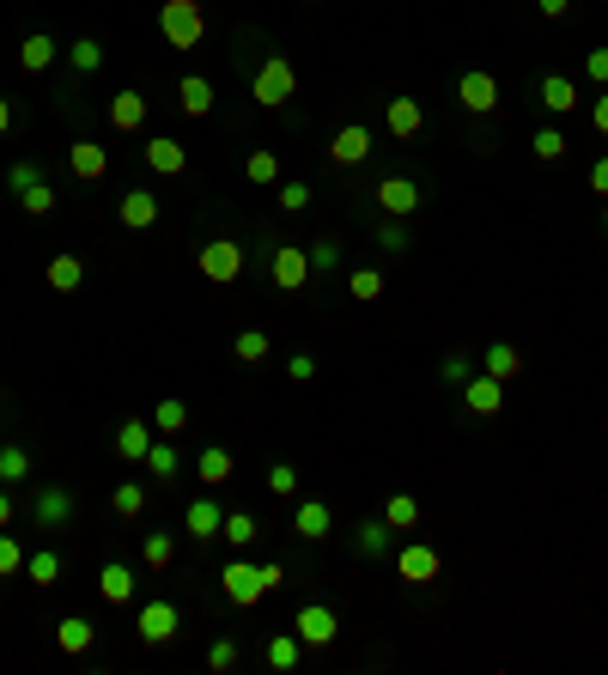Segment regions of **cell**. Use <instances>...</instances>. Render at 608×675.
I'll return each mask as SVG.
<instances>
[{
    "label": "cell",
    "instance_id": "6",
    "mask_svg": "<svg viewBox=\"0 0 608 675\" xmlns=\"http://www.w3.org/2000/svg\"><path fill=\"white\" fill-rule=\"evenodd\" d=\"M177 627H183V615H177V603H140V615H134V633H140V645H171L177 639Z\"/></svg>",
    "mask_w": 608,
    "mask_h": 675
},
{
    "label": "cell",
    "instance_id": "58",
    "mask_svg": "<svg viewBox=\"0 0 608 675\" xmlns=\"http://www.w3.org/2000/svg\"><path fill=\"white\" fill-rule=\"evenodd\" d=\"M590 195H608V159L590 165Z\"/></svg>",
    "mask_w": 608,
    "mask_h": 675
},
{
    "label": "cell",
    "instance_id": "43",
    "mask_svg": "<svg viewBox=\"0 0 608 675\" xmlns=\"http://www.w3.org/2000/svg\"><path fill=\"white\" fill-rule=\"evenodd\" d=\"M207 669H213V675H232V669H238V639L219 633V639L207 645Z\"/></svg>",
    "mask_w": 608,
    "mask_h": 675
},
{
    "label": "cell",
    "instance_id": "45",
    "mask_svg": "<svg viewBox=\"0 0 608 675\" xmlns=\"http://www.w3.org/2000/svg\"><path fill=\"white\" fill-rule=\"evenodd\" d=\"M37 183H43V165H37V159H13V165H7V189H13V195H25V189H37Z\"/></svg>",
    "mask_w": 608,
    "mask_h": 675
},
{
    "label": "cell",
    "instance_id": "63",
    "mask_svg": "<svg viewBox=\"0 0 608 675\" xmlns=\"http://www.w3.org/2000/svg\"><path fill=\"white\" fill-rule=\"evenodd\" d=\"M0 408H7V402H0Z\"/></svg>",
    "mask_w": 608,
    "mask_h": 675
},
{
    "label": "cell",
    "instance_id": "33",
    "mask_svg": "<svg viewBox=\"0 0 608 675\" xmlns=\"http://www.w3.org/2000/svg\"><path fill=\"white\" fill-rule=\"evenodd\" d=\"M177 104H183V116H195V122H201V116L213 110V86L201 80V73H189V80H177Z\"/></svg>",
    "mask_w": 608,
    "mask_h": 675
},
{
    "label": "cell",
    "instance_id": "54",
    "mask_svg": "<svg viewBox=\"0 0 608 675\" xmlns=\"http://www.w3.org/2000/svg\"><path fill=\"white\" fill-rule=\"evenodd\" d=\"M584 80H590L596 92L608 86V49H590V55H584Z\"/></svg>",
    "mask_w": 608,
    "mask_h": 675
},
{
    "label": "cell",
    "instance_id": "47",
    "mask_svg": "<svg viewBox=\"0 0 608 675\" xmlns=\"http://www.w3.org/2000/svg\"><path fill=\"white\" fill-rule=\"evenodd\" d=\"M529 153H536L542 165H554V159H566V134H560V128H542L536 140H529Z\"/></svg>",
    "mask_w": 608,
    "mask_h": 675
},
{
    "label": "cell",
    "instance_id": "49",
    "mask_svg": "<svg viewBox=\"0 0 608 675\" xmlns=\"http://www.w3.org/2000/svg\"><path fill=\"white\" fill-rule=\"evenodd\" d=\"M19 207H25L31 219H43V213H55V207H61V195H55L49 183H37V189H25V195H19Z\"/></svg>",
    "mask_w": 608,
    "mask_h": 675
},
{
    "label": "cell",
    "instance_id": "4",
    "mask_svg": "<svg viewBox=\"0 0 608 675\" xmlns=\"http://www.w3.org/2000/svg\"><path fill=\"white\" fill-rule=\"evenodd\" d=\"M292 633H298V645H304V651H323V645H335L341 615H335L329 603H304V609H298V621H292Z\"/></svg>",
    "mask_w": 608,
    "mask_h": 675
},
{
    "label": "cell",
    "instance_id": "36",
    "mask_svg": "<svg viewBox=\"0 0 608 675\" xmlns=\"http://www.w3.org/2000/svg\"><path fill=\"white\" fill-rule=\"evenodd\" d=\"M542 104H548L554 116H572V110H578V86L566 80V73H548V80H542Z\"/></svg>",
    "mask_w": 608,
    "mask_h": 675
},
{
    "label": "cell",
    "instance_id": "7",
    "mask_svg": "<svg viewBox=\"0 0 608 675\" xmlns=\"http://www.w3.org/2000/svg\"><path fill=\"white\" fill-rule=\"evenodd\" d=\"M396 572H402V584H438L444 554H438L432 542H402V548H396Z\"/></svg>",
    "mask_w": 608,
    "mask_h": 675
},
{
    "label": "cell",
    "instance_id": "59",
    "mask_svg": "<svg viewBox=\"0 0 608 675\" xmlns=\"http://www.w3.org/2000/svg\"><path fill=\"white\" fill-rule=\"evenodd\" d=\"M590 122H596V134H608V92H596V110H590Z\"/></svg>",
    "mask_w": 608,
    "mask_h": 675
},
{
    "label": "cell",
    "instance_id": "61",
    "mask_svg": "<svg viewBox=\"0 0 608 675\" xmlns=\"http://www.w3.org/2000/svg\"><path fill=\"white\" fill-rule=\"evenodd\" d=\"M0 530H13V493H0Z\"/></svg>",
    "mask_w": 608,
    "mask_h": 675
},
{
    "label": "cell",
    "instance_id": "27",
    "mask_svg": "<svg viewBox=\"0 0 608 675\" xmlns=\"http://www.w3.org/2000/svg\"><path fill=\"white\" fill-rule=\"evenodd\" d=\"M146 475L159 481V487L183 475V457H177V444H171V438H152V450H146Z\"/></svg>",
    "mask_w": 608,
    "mask_h": 675
},
{
    "label": "cell",
    "instance_id": "8",
    "mask_svg": "<svg viewBox=\"0 0 608 675\" xmlns=\"http://www.w3.org/2000/svg\"><path fill=\"white\" fill-rule=\"evenodd\" d=\"M456 104H463L469 116H493L499 110V80H493L487 67H469L463 80H456Z\"/></svg>",
    "mask_w": 608,
    "mask_h": 675
},
{
    "label": "cell",
    "instance_id": "38",
    "mask_svg": "<svg viewBox=\"0 0 608 675\" xmlns=\"http://www.w3.org/2000/svg\"><path fill=\"white\" fill-rule=\"evenodd\" d=\"M110 511H116L122 523H134V517L146 511V487H140V481H116V487H110Z\"/></svg>",
    "mask_w": 608,
    "mask_h": 675
},
{
    "label": "cell",
    "instance_id": "17",
    "mask_svg": "<svg viewBox=\"0 0 608 675\" xmlns=\"http://www.w3.org/2000/svg\"><path fill=\"white\" fill-rule=\"evenodd\" d=\"M140 159H146L152 171H159V177H183V171H189V153H183V140H171V134H152Z\"/></svg>",
    "mask_w": 608,
    "mask_h": 675
},
{
    "label": "cell",
    "instance_id": "13",
    "mask_svg": "<svg viewBox=\"0 0 608 675\" xmlns=\"http://www.w3.org/2000/svg\"><path fill=\"white\" fill-rule=\"evenodd\" d=\"M67 517H73V493L67 487H37V499H31V523H37V530L55 536Z\"/></svg>",
    "mask_w": 608,
    "mask_h": 675
},
{
    "label": "cell",
    "instance_id": "11",
    "mask_svg": "<svg viewBox=\"0 0 608 675\" xmlns=\"http://www.w3.org/2000/svg\"><path fill=\"white\" fill-rule=\"evenodd\" d=\"M219 523H225V505L213 499V487H207L201 499H189V505H183V530H189L195 542H219Z\"/></svg>",
    "mask_w": 608,
    "mask_h": 675
},
{
    "label": "cell",
    "instance_id": "53",
    "mask_svg": "<svg viewBox=\"0 0 608 675\" xmlns=\"http://www.w3.org/2000/svg\"><path fill=\"white\" fill-rule=\"evenodd\" d=\"M335 268H341V244H335V238L311 244V274H335Z\"/></svg>",
    "mask_w": 608,
    "mask_h": 675
},
{
    "label": "cell",
    "instance_id": "2",
    "mask_svg": "<svg viewBox=\"0 0 608 675\" xmlns=\"http://www.w3.org/2000/svg\"><path fill=\"white\" fill-rule=\"evenodd\" d=\"M250 92H256V104H262V110H280V104H292V98H298V67H292L286 55H268V61L256 67Z\"/></svg>",
    "mask_w": 608,
    "mask_h": 675
},
{
    "label": "cell",
    "instance_id": "35",
    "mask_svg": "<svg viewBox=\"0 0 608 675\" xmlns=\"http://www.w3.org/2000/svg\"><path fill=\"white\" fill-rule=\"evenodd\" d=\"M298 657H304V645H298V633H274V639H268V651H262V663H268L274 675H286V669H298Z\"/></svg>",
    "mask_w": 608,
    "mask_h": 675
},
{
    "label": "cell",
    "instance_id": "23",
    "mask_svg": "<svg viewBox=\"0 0 608 675\" xmlns=\"http://www.w3.org/2000/svg\"><path fill=\"white\" fill-rule=\"evenodd\" d=\"M353 548H359L365 560H377V554H390V548H396V530H390L384 517H365L359 530H353Z\"/></svg>",
    "mask_w": 608,
    "mask_h": 675
},
{
    "label": "cell",
    "instance_id": "34",
    "mask_svg": "<svg viewBox=\"0 0 608 675\" xmlns=\"http://www.w3.org/2000/svg\"><path fill=\"white\" fill-rule=\"evenodd\" d=\"M219 542H225V548H238V554H244V548H256V517H250V511H225Z\"/></svg>",
    "mask_w": 608,
    "mask_h": 675
},
{
    "label": "cell",
    "instance_id": "24",
    "mask_svg": "<svg viewBox=\"0 0 608 675\" xmlns=\"http://www.w3.org/2000/svg\"><path fill=\"white\" fill-rule=\"evenodd\" d=\"M481 365H487V378H499V384H511L517 371H523V353H517V341H487V353H481Z\"/></svg>",
    "mask_w": 608,
    "mask_h": 675
},
{
    "label": "cell",
    "instance_id": "39",
    "mask_svg": "<svg viewBox=\"0 0 608 675\" xmlns=\"http://www.w3.org/2000/svg\"><path fill=\"white\" fill-rule=\"evenodd\" d=\"M152 432H165V438H177V432H189V402H177V396H165L159 408H152Z\"/></svg>",
    "mask_w": 608,
    "mask_h": 675
},
{
    "label": "cell",
    "instance_id": "10",
    "mask_svg": "<svg viewBox=\"0 0 608 675\" xmlns=\"http://www.w3.org/2000/svg\"><path fill=\"white\" fill-rule=\"evenodd\" d=\"M292 536H298V542H329V536H335V511H329L323 499H298V505H292Z\"/></svg>",
    "mask_w": 608,
    "mask_h": 675
},
{
    "label": "cell",
    "instance_id": "29",
    "mask_svg": "<svg viewBox=\"0 0 608 675\" xmlns=\"http://www.w3.org/2000/svg\"><path fill=\"white\" fill-rule=\"evenodd\" d=\"M92 639H98V627H92L86 615H67V621L55 627V645H61L67 657H80V651H92Z\"/></svg>",
    "mask_w": 608,
    "mask_h": 675
},
{
    "label": "cell",
    "instance_id": "31",
    "mask_svg": "<svg viewBox=\"0 0 608 675\" xmlns=\"http://www.w3.org/2000/svg\"><path fill=\"white\" fill-rule=\"evenodd\" d=\"M384 523H390L396 536L420 530V499H414V493H390V499H384Z\"/></svg>",
    "mask_w": 608,
    "mask_h": 675
},
{
    "label": "cell",
    "instance_id": "32",
    "mask_svg": "<svg viewBox=\"0 0 608 675\" xmlns=\"http://www.w3.org/2000/svg\"><path fill=\"white\" fill-rule=\"evenodd\" d=\"M371 238H377V250H384V256H408V250H414V232H408V219H390V213L377 219V232H371Z\"/></svg>",
    "mask_w": 608,
    "mask_h": 675
},
{
    "label": "cell",
    "instance_id": "52",
    "mask_svg": "<svg viewBox=\"0 0 608 675\" xmlns=\"http://www.w3.org/2000/svg\"><path fill=\"white\" fill-rule=\"evenodd\" d=\"M311 201H317V189H311V183H280V213H304Z\"/></svg>",
    "mask_w": 608,
    "mask_h": 675
},
{
    "label": "cell",
    "instance_id": "48",
    "mask_svg": "<svg viewBox=\"0 0 608 675\" xmlns=\"http://www.w3.org/2000/svg\"><path fill=\"white\" fill-rule=\"evenodd\" d=\"M25 572V542L0 530V578H19Z\"/></svg>",
    "mask_w": 608,
    "mask_h": 675
},
{
    "label": "cell",
    "instance_id": "19",
    "mask_svg": "<svg viewBox=\"0 0 608 675\" xmlns=\"http://www.w3.org/2000/svg\"><path fill=\"white\" fill-rule=\"evenodd\" d=\"M61 55H67V49H61V43H55L49 31H31V37L19 43V67H25V73H49V67L61 61Z\"/></svg>",
    "mask_w": 608,
    "mask_h": 675
},
{
    "label": "cell",
    "instance_id": "14",
    "mask_svg": "<svg viewBox=\"0 0 608 675\" xmlns=\"http://www.w3.org/2000/svg\"><path fill=\"white\" fill-rule=\"evenodd\" d=\"M116 219L128 225V232H152V225H159V195H152V189H128L116 201Z\"/></svg>",
    "mask_w": 608,
    "mask_h": 675
},
{
    "label": "cell",
    "instance_id": "1",
    "mask_svg": "<svg viewBox=\"0 0 608 675\" xmlns=\"http://www.w3.org/2000/svg\"><path fill=\"white\" fill-rule=\"evenodd\" d=\"M159 37H165V49H201L207 43V7L201 0H165L159 7Z\"/></svg>",
    "mask_w": 608,
    "mask_h": 675
},
{
    "label": "cell",
    "instance_id": "3",
    "mask_svg": "<svg viewBox=\"0 0 608 675\" xmlns=\"http://www.w3.org/2000/svg\"><path fill=\"white\" fill-rule=\"evenodd\" d=\"M195 262H201V274H207L213 286H232V280L244 274V244H232V238H207Z\"/></svg>",
    "mask_w": 608,
    "mask_h": 675
},
{
    "label": "cell",
    "instance_id": "55",
    "mask_svg": "<svg viewBox=\"0 0 608 675\" xmlns=\"http://www.w3.org/2000/svg\"><path fill=\"white\" fill-rule=\"evenodd\" d=\"M286 378H292V384H311V378H317V359H311V353H292V359H286Z\"/></svg>",
    "mask_w": 608,
    "mask_h": 675
},
{
    "label": "cell",
    "instance_id": "42",
    "mask_svg": "<svg viewBox=\"0 0 608 675\" xmlns=\"http://www.w3.org/2000/svg\"><path fill=\"white\" fill-rule=\"evenodd\" d=\"M347 292L359 298V305H371V298H384V274H377V268H353V280H347Z\"/></svg>",
    "mask_w": 608,
    "mask_h": 675
},
{
    "label": "cell",
    "instance_id": "60",
    "mask_svg": "<svg viewBox=\"0 0 608 675\" xmlns=\"http://www.w3.org/2000/svg\"><path fill=\"white\" fill-rule=\"evenodd\" d=\"M13 134V98H0V140Z\"/></svg>",
    "mask_w": 608,
    "mask_h": 675
},
{
    "label": "cell",
    "instance_id": "57",
    "mask_svg": "<svg viewBox=\"0 0 608 675\" xmlns=\"http://www.w3.org/2000/svg\"><path fill=\"white\" fill-rule=\"evenodd\" d=\"M536 13H542V19H566V13H572V0H536Z\"/></svg>",
    "mask_w": 608,
    "mask_h": 675
},
{
    "label": "cell",
    "instance_id": "30",
    "mask_svg": "<svg viewBox=\"0 0 608 675\" xmlns=\"http://www.w3.org/2000/svg\"><path fill=\"white\" fill-rule=\"evenodd\" d=\"M43 280H49L55 292H80V286H86V262H80V256H49Z\"/></svg>",
    "mask_w": 608,
    "mask_h": 675
},
{
    "label": "cell",
    "instance_id": "44",
    "mask_svg": "<svg viewBox=\"0 0 608 675\" xmlns=\"http://www.w3.org/2000/svg\"><path fill=\"white\" fill-rule=\"evenodd\" d=\"M244 177H250L256 189H268V183H280V159H274V153H250V159H244Z\"/></svg>",
    "mask_w": 608,
    "mask_h": 675
},
{
    "label": "cell",
    "instance_id": "12",
    "mask_svg": "<svg viewBox=\"0 0 608 675\" xmlns=\"http://www.w3.org/2000/svg\"><path fill=\"white\" fill-rule=\"evenodd\" d=\"M371 195H377V213H390V219H414V207H420V183L414 177H384Z\"/></svg>",
    "mask_w": 608,
    "mask_h": 675
},
{
    "label": "cell",
    "instance_id": "37",
    "mask_svg": "<svg viewBox=\"0 0 608 675\" xmlns=\"http://www.w3.org/2000/svg\"><path fill=\"white\" fill-rule=\"evenodd\" d=\"M31 481V450L25 444H0V487Z\"/></svg>",
    "mask_w": 608,
    "mask_h": 675
},
{
    "label": "cell",
    "instance_id": "56",
    "mask_svg": "<svg viewBox=\"0 0 608 675\" xmlns=\"http://www.w3.org/2000/svg\"><path fill=\"white\" fill-rule=\"evenodd\" d=\"M256 578H262V590H280L286 584V566H256Z\"/></svg>",
    "mask_w": 608,
    "mask_h": 675
},
{
    "label": "cell",
    "instance_id": "62",
    "mask_svg": "<svg viewBox=\"0 0 608 675\" xmlns=\"http://www.w3.org/2000/svg\"><path fill=\"white\" fill-rule=\"evenodd\" d=\"M602 232H608V207H602Z\"/></svg>",
    "mask_w": 608,
    "mask_h": 675
},
{
    "label": "cell",
    "instance_id": "26",
    "mask_svg": "<svg viewBox=\"0 0 608 675\" xmlns=\"http://www.w3.org/2000/svg\"><path fill=\"white\" fill-rule=\"evenodd\" d=\"M232 450H225V444H207L201 450V457H195V475H201V487H225V481H232Z\"/></svg>",
    "mask_w": 608,
    "mask_h": 675
},
{
    "label": "cell",
    "instance_id": "16",
    "mask_svg": "<svg viewBox=\"0 0 608 675\" xmlns=\"http://www.w3.org/2000/svg\"><path fill=\"white\" fill-rule=\"evenodd\" d=\"M329 159L341 165V171H353V165H365L371 159V128H359V122H347L335 140H329Z\"/></svg>",
    "mask_w": 608,
    "mask_h": 675
},
{
    "label": "cell",
    "instance_id": "20",
    "mask_svg": "<svg viewBox=\"0 0 608 675\" xmlns=\"http://www.w3.org/2000/svg\"><path fill=\"white\" fill-rule=\"evenodd\" d=\"M146 450H152V420H140V414L122 420L116 426V457L122 463H146Z\"/></svg>",
    "mask_w": 608,
    "mask_h": 675
},
{
    "label": "cell",
    "instance_id": "25",
    "mask_svg": "<svg viewBox=\"0 0 608 675\" xmlns=\"http://www.w3.org/2000/svg\"><path fill=\"white\" fill-rule=\"evenodd\" d=\"M98 596H104V603H110V609H122V603H134V572H128L122 560H110V566L98 572Z\"/></svg>",
    "mask_w": 608,
    "mask_h": 675
},
{
    "label": "cell",
    "instance_id": "15",
    "mask_svg": "<svg viewBox=\"0 0 608 675\" xmlns=\"http://www.w3.org/2000/svg\"><path fill=\"white\" fill-rule=\"evenodd\" d=\"M67 171L80 177V183H98V177L110 171V146H98V140H73V146H67Z\"/></svg>",
    "mask_w": 608,
    "mask_h": 675
},
{
    "label": "cell",
    "instance_id": "41",
    "mask_svg": "<svg viewBox=\"0 0 608 675\" xmlns=\"http://www.w3.org/2000/svg\"><path fill=\"white\" fill-rule=\"evenodd\" d=\"M61 572H67V560H61L55 548H37V554H25V578H31V584H55Z\"/></svg>",
    "mask_w": 608,
    "mask_h": 675
},
{
    "label": "cell",
    "instance_id": "28",
    "mask_svg": "<svg viewBox=\"0 0 608 675\" xmlns=\"http://www.w3.org/2000/svg\"><path fill=\"white\" fill-rule=\"evenodd\" d=\"M67 67L80 73V80L104 73V43H98V37H73V43H67Z\"/></svg>",
    "mask_w": 608,
    "mask_h": 675
},
{
    "label": "cell",
    "instance_id": "40",
    "mask_svg": "<svg viewBox=\"0 0 608 675\" xmlns=\"http://www.w3.org/2000/svg\"><path fill=\"white\" fill-rule=\"evenodd\" d=\"M140 560H146L152 572H165V566L177 560V536H165V530H152V536H140Z\"/></svg>",
    "mask_w": 608,
    "mask_h": 675
},
{
    "label": "cell",
    "instance_id": "5",
    "mask_svg": "<svg viewBox=\"0 0 608 675\" xmlns=\"http://www.w3.org/2000/svg\"><path fill=\"white\" fill-rule=\"evenodd\" d=\"M268 280H274L280 292H304V280H311V250H304V244H274Z\"/></svg>",
    "mask_w": 608,
    "mask_h": 675
},
{
    "label": "cell",
    "instance_id": "50",
    "mask_svg": "<svg viewBox=\"0 0 608 675\" xmlns=\"http://www.w3.org/2000/svg\"><path fill=\"white\" fill-rule=\"evenodd\" d=\"M438 378H444V384H469V378H475V359H469V353H444V359H438Z\"/></svg>",
    "mask_w": 608,
    "mask_h": 675
},
{
    "label": "cell",
    "instance_id": "18",
    "mask_svg": "<svg viewBox=\"0 0 608 675\" xmlns=\"http://www.w3.org/2000/svg\"><path fill=\"white\" fill-rule=\"evenodd\" d=\"M463 402H469V414L493 420V414L505 408V384H499V378H487V371H481V378H469V384H463Z\"/></svg>",
    "mask_w": 608,
    "mask_h": 675
},
{
    "label": "cell",
    "instance_id": "46",
    "mask_svg": "<svg viewBox=\"0 0 608 675\" xmlns=\"http://www.w3.org/2000/svg\"><path fill=\"white\" fill-rule=\"evenodd\" d=\"M268 347H274V341H268V335H262V329H244V335H238V341H232V353H238V359H244V365H262V359H268Z\"/></svg>",
    "mask_w": 608,
    "mask_h": 675
},
{
    "label": "cell",
    "instance_id": "9",
    "mask_svg": "<svg viewBox=\"0 0 608 675\" xmlns=\"http://www.w3.org/2000/svg\"><path fill=\"white\" fill-rule=\"evenodd\" d=\"M219 584H225V603H232V609H256V603H262V596H268L250 560H225V572H219Z\"/></svg>",
    "mask_w": 608,
    "mask_h": 675
},
{
    "label": "cell",
    "instance_id": "51",
    "mask_svg": "<svg viewBox=\"0 0 608 675\" xmlns=\"http://www.w3.org/2000/svg\"><path fill=\"white\" fill-rule=\"evenodd\" d=\"M268 493H274V499H298V469H292V463H274V469H268Z\"/></svg>",
    "mask_w": 608,
    "mask_h": 675
},
{
    "label": "cell",
    "instance_id": "21",
    "mask_svg": "<svg viewBox=\"0 0 608 675\" xmlns=\"http://www.w3.org/2000/svg\"><path fill=\"white\" fill-rule=\"evenodd\" d=\"M384 128H390L396 140H414V134L426 128V110H420L414 98H390V104H384Z\"/></svg>",
    "mask_w": 608,
    "mask_h": 675
},
{
    "label": "cell",
    "instance_id": "22",
    "mask_svg": "<svg viewBox=\"0 0 608 675\" xmlns=\"http://www.w3.org/2000/svg\"><path fill=\"white\" fill-rule=\"evenodd\" d=\"M110 128L116 134H140L146 128V98L140 92H116L110 98Z\"/></svg>",
    "mask_w": 608,
    "mask_h": 675
}]
</instances>
